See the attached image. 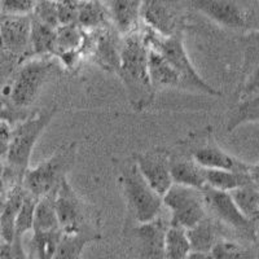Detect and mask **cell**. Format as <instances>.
<instances>
[{
	"mask_svg": "<svg viewBox=\"0 0 259 259\" xmlns=\"http://www.w3.org/2000/svg\"><path fill=\"white\" fill-rule=\"evenodd\" d=\"M139 170L149 186L163 196L174 182L171 177L170 153L166 148H153L133 154Z\"/></svg>",
	"mask_w": 259,
	"mask_h": 259,
	"instance_id": "5bb4252c",
	"label": "cell"
},
{
	"mask_svg": "<svg viewBox=\"0 0 259 259\" xmlns=\"http://www.w3.org/2000/svg\"><path fill=\"white\" fill-rule=\"evenodd\" d=\"M249 177H250L251 183L259 189V161L254 165H250L249 168Z\"/></svg>",
	"mask_w": 259,
	"mask_h": 259,
	"instance_id": "e575fe53",
	"label": "cell"
},
{
	"mask_svg": "<svg viewBox=\"0 0 259 259\" xmlns=\"http://www.w3.org/2000/svg\"><path fill=\"white\" fill-rule=\"evenodd\" d=\"M115 74L123 83L130 104L135 112H144L153 104L157 91L150 82L148 47L142 26L122 35L119 64Z\"/></svg>",
	"mask_w": 259,
	"mask_h": 259,
	"instance_id": "6da1fadb",
	"label": "cell"
},
{
	"mask_svg": "<svg viewBox=\"0 0 259 259\" xmlns=\"http://www.w3.org/2000/svg\"><path fill=\"white\" fill-rule=\"evenodd\" d=\"M189 242H191L192 251H203L210 253L215 242L218 241L217 228L210 219L205 218L194 227L187 230Z\"/></svg>",
	"mask_w": 259,
	"mask_h": 259,
	"instance_id": "83f0119b",
	"label": "cell"
},
{
	"mask_svg": "<svg viewBox=\"0 0 259 259\" xmlns=\"http://www.w3.org/2000/svg\"><path fill=\"white\" fill-rule=\"evenodd\" d=\"M79 2H82V0H79Z\"/></svg>",
	"mask_w": 259,
	"mask_h": 259,
	"instance_id": "ab89813d",
	"label": "cell"
},
{
	"mask_svg": "<svg viewBox=\"0 0 259 259\" xmlns=\"http://www.w3.org/2000/svg\"><path fill=\"white\" fill-rule=\"evenodd\" d=\"M210 254L212 259H255L251 249L231 240H218Z\"/></svg>",
	"mask_w": 259,
	"mask_h": 259,
	"instance_id": "4dcf8cb0",
	"label": "cell"
},
{
	"mask_svg": "<svg viewBox=\"0 0 259 259\" xmlns=\"http://www.w3.org/2000/svg\"><path fill=\"white\" fill-rule=\"evenodd\" d=\"M251 183L249 172L231 170H206L205 186L223 192H232Z\"/></svg>",
	"mask_w": 259,
	"mask_h": 259,
	"instance_id": "d4e9b609",
	"label": "cell"
},
{
	"mask_svg": "<svg viewBox=\"0 0 259 259\" xmlns=\"http://www.w3.org/2000/svg\"><path fill=\"white\" fill-rule=\"evenodd\" d=\"M184 259H212L210 253H203V251H191Z\"/></svg>",
	"mask_w": 259,
	"mask_h": 259,
	"instance_id": "8d00e7d4",
	"label": "cell"
},
{
	"mask_svg": "<svg viewBox=\"0 0 259 259\" xmlns=\"http://www.w3.org/2000/svg\"><path fill=\"white\" fill-rule=\"evenodd\" d=\"M178 144L191 154L192 158L206 170H231L249 172L250 163L237 158L224 150L215 142L210 130L196 133L192 140L179 142Z\"/></svg>",
	"mask_w": 259,
	"mask_h": 259,
	"instance_id": "9c48e42d",
	"label": "cell"
},
{
	"mask_svg": "<svg viewBox=\"0 0 259 259\" xmlns=\"http://www.w3.org/2000/svg\"><path fill=\"white\" fill-rule=\"evenodd\" d=\"M187 0H143L140 20L163 36L183 35L187 22Z\"/></svg>",
	"mask_w": 259,
	"mask_h": 259,
	"instance_id": "30bf717a",
	"label": "cell"
},
{
	"mask_svg": "<svg viewBox=\"0 0 259 259\" xmlns=\"http://www.w3.org/2000/svg\"><path fill=\"white\" fill-rule=\"evenodd\" d=\"M62 236V231L38 232L32 231L31 251L35 259H52L56 253L57 245Z\"/></svg>",
	"mask_w": 259,
	"mask_h": 259,
	"instance_id": "f1b7e54d",
	"label": "cell"
},
{
	"mask_svg": "<svg viewBox=\"0 0 259 259\" xmlns=\"http://www.w3.org/2000/svg\"><path fill=\"white\" fill-rule=\"evenodd\" d=\"M0 16H2V11H0Z\"/></svg>",
	"mask_w": 259,
	"mask_h": 259,
	"instance_id": "f35d334b",
	"label": "cell"
},
{
	"mask_svg": "<svg viewBox=\"0 0 259 259\" xmlns=\"http://www.w3.org/2000/svg\"><path fill=\"white\" fill-rule=\"evenodd\" d=\"M38 0H0L3 15H32Z\"/></svg>",
	"mask_w": 259,
	"mask_h": 259,
	"instance_id": "d6a6232c",
	"label": "cell"
},
{
	"mask_svg": "<svg viewBox=\"0 0 259 259\" xmlns=\"http://www.w3.org/2000/svg\"><path fill=\"white\" fill-rule=\"evenodd\" d=\"M56 191L41 196L36 201L32 231H38V232L61 231L56 212Z\"/></svg>",
	"mask_w": 259,
	"mask_h": 259,
	"instance_id": "603a6c76",
	"label": "cell"
},
{
	"mask_svg": "<svg viewBox=\"0 0 259 259\" xmlns=\"http://www.w3.org/2000/svg\"><path fill=\"white\" fill-rule=\"evenodd\" d=\"M192 251L187 230L182 227L168 226L163 237L165 259H184Z\"/></svg>",
	"mask_w": 259,
	"mask_h": 259,
	"instance_id": "484cf974",
	"label": "cell"
},
{
	"mask_svg": "<svg viewBox=\"0 0 259 259\" xmlns=\"http://www.w3.org/2000/svg\"><path fill=\"white\" fill-rule=\"evenodd\" d=\"M255 239H258L259 241V222L255 224Z\"/></svg>",
	"mask_w": 259,
	"mask_h": 259,
	"instance_id": "74e56055",
	"label": "cell"
},
{
	"mask_svg": "<svg viewBox=\"0 0 259 259\" xmlns=\"http://www.w3.org/2000/svg\"><path fill=\"white\" fill-rule=\"evenodd\" d=\"M59 66L55 57H34L21 62L4 87L9 105L15 110L31 108L47 83L57 75Z\"/></svg>",
	"mask_w": 259,
	"mask_h": 259,
	"instance_id": "3957f363",
	"label": "cell"
},
{
	"mask_svg": "<svg viewBox=\"0 0 259 259\" xmlns=\"http://www.w3.org/2000/svg\"><path fill=\"white\" fill-rule=\"evenodd\" d=\"M110 21L122 35L142 26L140 9L143 0H103Z\"/></svg>",
	"mask_w": 259,
	"mask_h": 259,
	"instance_id": "e0dca14e",
	"label": "cell"
},
{
	"mask_svg": "<svg viewBox=\"0 0 259 259\" xmlns=\"http://www.w3.org/2000/svg\"><path fill=\"white\" fill-rule=\"evenodd\" d=\"M142 26L143 36H144L147 47L158 51L174 66L183 80V90L191 92H201V94L215 97H221L223 95L218 89L212 87L210 83L203 79L200 73L196 70L184 47L183 35L163 36L143 24Z\"/></svg>",
	"mask_w": 259,
	"mask_h": 259,
	"instance_id": "277c9868",
	"label": "cell"
},
{
	"mask_svg": "<svg viewBox=\"0 0 259 259\" xmlns=\"http://www.w3.org/2000/svg\"><path fill=\"white\" fill-rule=\"evenodd\" d=\"M32 17L45 22L52 27L60 26L59 20V4L51 0H38L35 9L32 12Z\"/></svg>",
	"mask_w": 259,
	"mask_h": 259,
	"instance_id": "1f68e13d",
	"label": "cell"
},
{
	"mask_svg": "<svg viewBox=\"0 0 259 259\" xmlns=\"http://www.w3.org/2000/svg\"><path fill=\"white\" fill-rule=\"evenodd\" d=\"M202 192L207 211L211 212L215 218L242 235L255 237V224L241 214L230 192L218 191L207 186L203 187Z\"/></svg>",
	"mask_w": 259,
	"mask_h": 259,
	"instance_id": "4fadbf2b",
	"label": "cell"
},
{
	"mask_svg": "<svg viewBox=\"0 0 259 259\" xmlns=\"http://www.w3.org/2000/svg\"><path fill=\"white\" fill-rule=\"evenodd\" d=\"M241 214L247 221L256 224L259 222V189L253 183L230 192Z\"/></svg>",
	"mask_w": 259,
	"mask_h": 259,
	"instance_id": "4316f807",
	"label": "cell"
},
{
	"mask_svg": "<svg viewBox=\"0 0 259 259\" xmlns=\"http://www.w3.org/2000/svg\"><path fill=\"white\" fill-rule=\"evenodd\" d=\"M247 123H259V94L236 101L227 117V133Z\"/></svg>",
	"mask_w": 259,
	"mask_h": 259,
	"instance_id": "7402d4cb",
	"label": "cell"
},
{
	"mask_svg": "<svg viewBox=\"0 0 259 259\" xmlns=\"http://www.w3.org/2000/svg\"><path fill=\"white\" fill-rule=\"evenodd\" d=\"M162 202L170 211L171 226L189 230L206 218L207 209L202 189L174 183L162 196Z\"/></svg>",
	"mask_w": 259,
	"mask_h": 259,
	"instance_id": "ba28073f",
	"label": "cell"
},
{
	"mask_svg": "<svg viewBox=\"0 0 259 259\" xmlns=\"http://www.w3.org/2000/svg\"><path fill=\"white\" fill-rule=\"evenodd\" d=\"M99 236L91 231H80L77 233H62L52 259H80L85 245L96 240Z\"/></svg>",
	"mask_w": 259,
	"mask_h": 259,
	"instance_id": "cb8c5ba5",
	"label": "cell"
},
{
	"mask_svg": "<svg viewBox=\"0 0 259 259\" xmlns=\"http://www.w3.org/2000/svg\"><path fill=\"white\" fill-rule=\"evenodd\" d=\"M241 45L244 64L241 83L236 91L237 100L259 94V30L244 34Z\"/></svg>",
	"mask_w": 259,
	"mask_h": 259,
	"instance_id": "9a60e30c",
	"label": "cell"
},
{
	"mask_svg": "<svg viewBox=\"0 0 259 259\" xmlns=\"http://www.w3.org/2000/svg\"><path fill=\"white\" fill-rule=\"evenodd\" d=\"M36 201H38V198H35L34 196H31V194L26 192L24 202L21 205L17 219H16L15 237H13L12 244L22 245V237L27 232L32 231V226H34V210H35Z\"/></svg>",
	"mask_w": 259,
	"mask_h": 259,
	"instance_id": "f546056e",
	"label": "cell"
},
{
	"mask_svg": "<svg viewBox=\"0 0 259 259\" xmlns=\"http://www.w3.org/2000/svg\"><path fill=\"white\" fill-rule=\"evenodd\" d=\"M179 150L170 152V167L171 177L175 184L193 187V188L202 189L205 187V172L206 168L200 166L194 161L188 152L183 149L179 144Z\"/></svg>",
	"mask_w": 259,
	"mask_h": 259,
	"instance_id": "2e32d148",
	"label": "cell"
},
{
	"mask_svg": "<svg viewBox=\"0 0 259 259\" xmlns=\"http://www.w3.org/2000/svg\"><path fill=\"white\" fill-rule=\"evenodd\" d=\"M31 15L0 16V52L18 62L29 60Z\"/></svg>",
	"mask_w": 259,
	"mask_h": 259,
	"instance_id": "8fae6325",
	"label": "cell"
},
{
	"mask_svg": "<svg viewBox=\"0 0 259 259\" xmlns=\"http://www.w3.org/2000/svg\"><path fill=\"white\" fill-rule=\"evenodd\" d=\"M25 196H26V191L20 183L8 192L0 210V236L7 244H12L13 241L16 219H17L21 205L24 202Z\"/></svg>",
	"mask_w": 259,
	"mask_h": 259,
	"instance_id": "d6986e66",
	"label": "cell"
},
{
	"mask_svg": "<svg viewBox=\"0 0 259 259\" xmlns=\"http://www.w3.org/2000/svg\"><path fill=\"white\" fill-rule=\"evenodd\" d=\"M112 24L103 0H82L78 3L77 25L84 31H94Z\"/></svg>",
	"mask_w": 259,
	"mask_h": 259,
	"instance_id": "44dd1931",
	"label": "cell"
},
{
	"mask_svg": "<svg viewBox=\"0 0 259 259\" xmlns=\"http://www.w3.org/2000/svg\"><path fill=\"white\" fill-rule=\"evenodd\" d=\"M56 27L36 20L31 16V32H30V55L34 57H55L56 45Z\"/></svg>",
	"mask_w": 259,
	"mask_h": 259,
	"instance_id": "ffe728a7",
	"label": "cell"
},
{
	"mask_svg": "<svg viewBox=\"0 0 259 259\" xmlns=\"http://www.w3.org/2000/svg\"><path fill=\"white\" fill-rule=\"evenodd\" d=\"M12 126L7 119L0 118V159L6 158L12 140Z\"/></svg>",
	"mask_w": 259,
	"mask_h": 259,
	"instance_id": "836d02e7",
	"label": "cell"
},
{
	"mask_svg": "<svg viewBox=\"0 0 259 259\" xmlns=\"http://www.w3.org/2000/svg\"><path fill=\"white\" fill-rule=\"evenodd\" d=\"M56 212L62 233L89 231L85 228V221L90 217V205L74 191L68 179L56 191Z\"/></svg>",
	"mask_w": 259,
	"mask_h": 259,
	"instance_id": "7c38bea8",
	"label": "cell"
},
{
	"mask_svg": "<svg viewBox=\"0 0 259 259\" xmlns=\"http://www.w3.org/2000/svg\"><path fill=\"white\" fill-rule=\"evenodd\" d=\"M0 259H15L13 258L11 244L4 242L3 245H0Z\"/></svg>",
	"mask_w": 259,
	"mask_h": 259,
	"instance_id": "d590c367",
	"label": "cell"
},
{
	"mask_svg": "<svg viewBox=\"0 0 259 259\" xmlns=\"http://www.w3.org/2000/svg\"><path fill=\"white\" fill-rule=\"evenodd\" d=\"M57 112L59 108L56 105L39 109L31 113L13 128L12 140L6 159L9 167L20 174L21 179L25 171L29 168L32 150L35 148L39 138L50 126L53 118L56 117Z\"/></svg>",
	"mask_w": 259,
	"mask_h": 259,
	"instance_id": "52a82bcc",
	"label": "cell"
},
{
	"mask_svg": "<svg viewBox=\"0 0 259 259\" xmlns=\"http://www.w3.org/2000/svg\"><path fill=\"white\" fill-rule=\"evenodd\" d=\"M188 7L224 29L259 30V0H187Z\"/></svg>",
	"mask_w": 259,
	"mask_h": 259,
	"instance_id": "8992f818",
	"label": "cell"
},
{
	"mask_svg": "<svg viewBox=\"0 0 259 259\" xmlns=\"http://www.w3.org/2000/svg\"><path fill=\"white\" fill-rule=\"evenodd\" d=\"M78 156V144L75 142L60 145L47 159L36 166L27 168L22 175L21 184L25 191L35 198L56 191L73 170Z\"/></svg>",
	"mask_w": 259,
	"mask_h": 259,
	"instance_id": "5b68a950",
	"label": "cell"
},
{
	"mask_svg": "<svg viewBox=\"0 0 259 259\" xmlns=\"http://www.w3.org/2000/svg\"><path fill=\"white\" fill-rule=\"evenodd\" d=\"M148 69H149L150 82L156 91L166 89L183 90V80L174 66L158 51L149 47H148Z\"/></svg>",
	"mask_w": 259,
	"mask_h": 259,
	"instance_id": "ac0fdd59",
	"label": "cell"
},
{
	"mask_svg": "<svg viewBox=\"0 0 259 259\" xmlns=\"http://www.w3.org/2000/svg\"><path fill=\"white\" fill-rule=\"evenodd\" d=\"M114 170L130 217L139 224L161 217L163 210L162 196L144 179L134 157L114 159Z\"/></svg>",
	"mask_w": 259,
	"mask_h": 259,
	"instance_id": "7a4b0ae2",
	"label": "cell"
}]
</instances>
